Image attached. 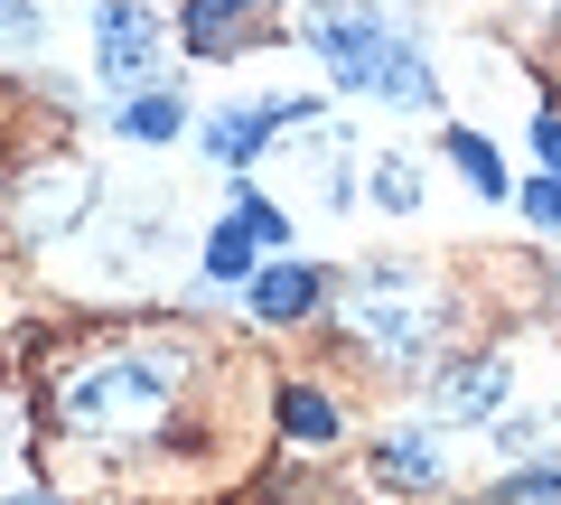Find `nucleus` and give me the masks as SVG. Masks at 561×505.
Masks as SVG:
<instances>
[{"mask_svg": "<svg viewBox=\"0 0 561 505\" xmlns=\"http://www.w3.org/2000/svg\"><path fill=\"white\" fill-rule=\"evenodd\" d=\"M187 375V346H122V356H94L84 375H66L57 422L76 440H140V431L169 422V385Z\"/></svg>", "mask_w": 561, "mask_h": 505, "instance_id": "f257e3e1", "label": "nucleus"}, {"mask_svg": "<svg viewBox=\"0 0 561 505\" xmlns=\"http://www.w3.org/2000/svg\"><path fill=\"white\" fill-rule=\"evenodd\" d=\"M337 319L356 328L383 365H421V356H431V328H440V319H431V290L412 282V263L346 272V282H337Z\"/></svg>", "mask_w": 561, "mask_h": 505, "instance_id": "f03ea898", "label": "nucleus"}, {"mask_svg": "<svg viewBox=\"0 0 561 505\" xmlns=\"http://www.w3.org/2000/svg\"><path fill=\"white\" fill-rule=\"evenodd\" d=\"M300 38H309V57H319L328 76L346 84V94H365V84H375V57H383V38H393V28H383L365 0H319Z\"/></svg>", "mask_w": 561, "mask_h": 505, "instance_id": "7ed1b4c3", "label": "nucleus"}, {"mask_svg": "<svg viewBox=\"0 0 561 505\" xmlns=\"http://www.w3.org/2000/svg\"><path fill=\"white\" fill-rule=\"evenodd\" d=\"M160 57H169V20H160V10H140V0H103V10H94V66L113 84L160 76Z\"/></svg>", "mask_w": 561, "mask_h": 505, "instance_id": "20e7f679", "label": "nucleus"}, {"mask_svg": "<svg viewBox=\"0 0 561 505\" xmlns=\"http://www.w3.org/2000/svg\"><path fill=\"white\" fill-rule=\"evenodd\" d=\"M84 206H94V179H84V169H28V187H20V234H28V243H57Z\"/></svg>", "mask_w": 561, "mask_h": 505, "instance_id": "39448f33", "label": "nucleus"}, {"mask_svg": "<svg viewBox=\"0 0 561 505\" xmlns=\"http://www.w3.org/2000/svg\"><path fill=\"white\" fill-rule=\"evenodd\" d=\"M300 122H319L309 94H280V103H262V113H216L206 122V150H216V160H253L272 131H300Z\"/></svg>", "mask_w": 561, "mask_h": 505, "instance_id": "423d86ee", "label": "nucleus"}, {"mask_svg": "<svg viewBox=\"0 0 561 505\" xmlns=\"http://www.w3.org/2000/svg\"><path fill=\"white\" fill-rule=\"evenodd\" d=\"M243 300H253L262 328H300L309 309L328 300V282H319L309 263H272V272H253V282H243Z\"/></svg>", "mask_w": 561, "mask_h": 505, "instance_id": "0eeeda50", "label": "nucleus"}, {"mask_svg": "<svg viewBox=\"0 0 561 505\" xmlns=\"http://www.w3.org/2000/svg\"><path fill=\"white\" fill-rule=\"evenodd\" d=\"M431 403H440L449 422H496V412H505V356H468V365H449L440 385H431Z\"/></svg>", "mask_w": 561, "mask_h": 505, "instance_id": "6e6552de", "label": "nucleus"}, {"mask_svg": "<svg viewBox=\"0 0 561 505\" xmlns=\"http://www.w3.org/2000/svg\"><path fill=\"white\" fill-rule=\"evenodd\" d=\"M375 478L393 486V496H431V486H440V440H431V431H393V440L375 449Z\"/></svg>", "mask_w": 561, "mask_h": 505, "instance_id": "1a4fd4ad", "label": "nucleus"}, {"mask_svg": "<svg viewBox=\"0 0 561 505\" xmlns=\"http://www.w3.org/2000/svg\"><path fill=\"white\" fill-rule=\"evenodd\" d=\"M375 84H383V94L402 103V113H431V103H440V84H431V66H421V57H412L402 38H383V57H375Z\"/></svg>", "mask_w": 561, "mask_h": 505, "instance_id": "9d476101", "label": "nucleus"}, {"mask_svg": "<svg viewBox=\"0 0 561 505\" xmlns=\"http://www.w3.org/2000/svg\"><path fill=\"white\" fill-rule=\"evenodd\" d=\"M243 10H262V0H187V10H179V38L216 57V47H234V20H243Z\"/></svg>", "mask_w": 561, "mask_h": 505, "instance_id": "9b49d317", "label": "nucleus"}, {"mask_svg": "<svg viewBox=\"0 0 561 505\" xmlns=\"http://www.w3.org/2000/svg\"><path fill=\"white\" fill-rule=\"evenodd\" d=\"M280 431H290V440H337V431H346V412L328 403V393L290 385V393H280Z\"/></svg>", "mask_w": 561, "mask_h": 505, "instance_id": "f8f14e48", "label": "nucleus"}, {"mask_svg": "<svg viewBox=\"0 0 561 505\" xmlns=\"http://www.w3.org/2000/svg\"><path fill=\"white\" fill-rule=\"evenodd\" d=\"M113 122L131 131V141H179V131H187V113H179L169 94H140V103H122Z\"/></svg>", "mask_w": 561, "mask_h": 505, "instance_id": "ddd939ff", "label": "nucleus"}, {"mask_svg": "<svg viewBox=\"0 0 561 505\" xmlns=\"http://www.w3.org/2000/svg\"><path fill=\"white\" fill-rule=\"evenodd\" d=\"M206 282H253V234H243V216L216 225V243H206Z\"/></svg>", "mask_w": 561, "mask_h": 505, "instance_id": "4468645a", "label": "nucleus"}, {"mask_svg": "<svg viewBox=\"0 0 561 505\" xmlns=\"http://www.w3.org/2000/svg\"><path fill=\"white\" fill-rule=\"evenodd\" d=\"M449 160L468 169V187H478V197H505V160L478 141V131H449Z\"/></svg>", "mask_w": 561, "mask_h": 505, "instance_id": "2eb2a0df", "label": "nucleus"}, {"mask_svg": "<svg viewBox=\"0 0 561 505\" xmlns=\"http://www.w3.org/2000/svg\"><path fill=\"white\" fill-rule=\"evenodd\" d=\"M375 206H393V216H412V206H421L412 160H383V169H375Z\"/></svg>", "mask_w": 561, "mask_h": 505, "instance_id": "dca6fc26", "label": "nucleus"}, {"mask_svg": "<svg viewBox=\"0 0 561 505\" xmlns=\"http://www.w3.org/2000/svg\"><path fill=\"white\" fill-rule=\"evenodd\" d=\"M496 505H561V468H524V478H505Z\"/></svg>", "mask_w": 561, "mask_h": 505, "instance_id": "f3484780", "label": "nucleus"}, {"mask_svg": "<svg viewBox=\"0 0 561 505\" xmlns=\"http://www.w3.org/2000/svg\"><path fill=\"white\" fill-rule=\"evenodd\" d=\"M524 216H534V225H561V179H534V187H524Z\"/></svg>", "mask_w": 561, "mask_h": 505, "instance_id": "a211bd4d", "label": "nucleus"}, {"mask_svg": "<svg viewBox=\"0 0 561 505\" xmlns=\"http://www.w3.org/2000/svg\"><path fill=\"white\" fill-rule=\"evenodd\" d=\"M534 150H542V169L561 179V113H534Z\"/></svg>", "mask_w": 561, "mask_h": 505, "instance_id": "6ab92c4d", "label": "nucleus"}, {"mask_svg": "<svg viewBox=\"0 0 561 505\" xmlns=\"http://www.w3.org/2000/svg\"><path fill=\"white\" fill-rule=\"evenodd\" d=\"M0 38H38V10L28 0H0Z\"/></svg>", "mask_w": 561, "mask_h": 505, "instance_id": "aec40b11", "label": "nucleus"}, {"mask_svg": "<svg viewBox=\"0 0 561 505\" xmlns=\"http://www.w3.org/2000/svg\"><path fill=\"white\" fill-rule=\"evenodd\" d=\"M10 505H57V496H38V486H28V496H10Z\"/></svg>", "mask_w": 561, "mask_h": 505, "instance_id": "412c9836", "label": "nucleus"}]
</instances>
